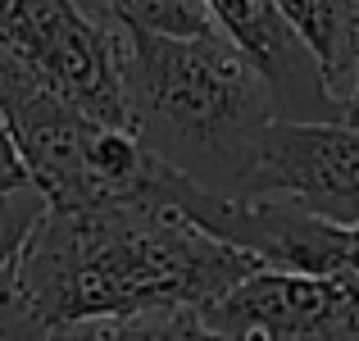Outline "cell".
<instances>
[{"instance_id":"cell-11","label":"cell","mask_w":359,"mask_h":341,"mask_svg":"<svg viewBox=\"0 0 359 341\" xmlns=\"http://www.w3.org/2000/svg\"><path fill=\"white\" fill-rule=\"evenodd\" d=\"M0 341H50V333H46L36 319H27L23 309L14 305L5 282H0Z\"/></svg>"},{"instance_id":"cell-5","label":"cell","mask_w":359,"mask_h":341,"mask_svg":"<svg viewBox=\"0 0 359 341\" xmlns=\"http://www.w3.org/2000/svg\"><path fill=\"white\" fill-rule=\"evenodd\" d=\"M201 314L232 341H359L355 291L287 269H255Z\"/></svg>"},{"instance_id":"cell-8","label":"cell","mask_w":359,"mask_h":341,"mask_svg":"<svg viewBox=\"0 0 359 341\" xmlns=\"http://www.w3.org/2000/svg\"><path fill=\"white\" fill-rule=\"evenodd\" d=\"M50 341H232L205 323L201 309H146L123 319H87L55 328Z\"/></svg>"},{"instance_id":"cell-14","label":"cell","mask_w":359,"mask_h":341,"mask_svg":"<svg viewBox=\"0 0 359 341\" xmlns=\"http://www.w3.org/2000/svg\"><path fill=\"white\" fill-rule=\"evenodd\" d=\"M351 241H355V260H359V223L351 227Z\"/></svg>"},{"instance_id":"cell-4","label":"cell","mask_w":359,"mask_h":341,"mask_svg":"<svg viewBox=\"0 0 359 341\" xmlns=\"http://www.w3.org/2000/svg\"><path fill=\"white\" fill-rule=\"evenodd\" d=\"M237 196H273L337 227L359 223V128L269 119Z\"/></svg>"},{"instance_id":"cell-10","label":"cell","mask_w":359,"mask_h":341,"mask_svg":"<svg viewBox=\"0 0 359 341\" xmlns=\"http://www.w3.org/2000/svg\"><path fill=\"white\" fill-rule=\"evenodd\" d=\"M46 214V196L36 187H23V192H5L0 196V282L9 278L23 241L32 236V227L41 223Z\"/></svg>"},{"instance_id":"cell-6","label":"cell","mask_w":359,"mask_h":341,"mask_svg":"<svg viewBox=\"0 0 359 341\" xmlns=\"http://www.w3.org/2000/svg\"><path fill=\"white\" fill-rule=\"evenodd\" d=\"M201 5L210 9L214 27L264 78L278 119H300V123L341 119V100L332 96L314 51L273 0H201Z\"/></svg>"},{"instance_id":"cell-13","label":"cell","mask_w":359,"mask_h":341,"mask_svg":"<svg viewBox=\"0 0 359 341\" xmlns=\"http://www.w3.org/2000/svg\"><path fill=\"white\" fill-rule=\"evenodd\" d=\"M341 123L359 128V41H355V78H351V91H346V100H341Z\"/></svg>"},{"instance_id":"cell-1","label":"cell","mask_w":359,"mask_h":341,"mask_svg":"<svg viewBox=\"0 0 359 341\" xmlns=\"http://www.w3.org/2000/svg\"><path fill=\"white\" fill-rule=\"evenodd\" d=\"M255 269H264L255 255L155 201L46 205L5 291L27 319L55 333L146 309H210Z\"/></svg>"},{"instance_id":"cell-7","label":"cell","mask_w":359,"mask_h":341,"mask_svg":"<svg viewBox=\"0 0 359 341\" xmlns=\"http://www.w3.org/2000/svg\"><path fill=\"white\" fill-rule=\"evenodd\" d=\"M291 18L305 46L314 51L327 87L346 100L355 78V41H359V0H273Z\"/></svg>"},{"instance_id":"cell-12","label":"cell","mask_w":359,"mask_h":341,"mask_svg":"<svg viewBox=\"0 0 359 341\" xmlns=\"http://www.w3.org/2000/svg\"><path fill=\"white\" fill-rule=\"evenodd\" d=\"M23 187H32V173H27L23 155H18V141H14V132H9V123L0 119V196L23 192Z\"/></svg>"},{"instance_id":"cell-3","label":"cell","mask_w":359,"mask_h":341,"mask_svg":"<svg viewBox=\"0 0 359 341\" xmlns=\"http://www.w3.org/2000/svg\"><path fill=\"white\" fill-rule=\"evenodd\" d=\"M0 46L87 119L132 132L114 18H91L82 0H0Z\"/></svg>"},{"instance_id":"cell-9","label":"cell","mask_w":359,"mask_h":341,"mask_svg":"<svg viewBox=\"0 0 359 341\" xmlns=\"http://www.w3.org/2000/svg\"><path fill=\"white\" fill-rule=\"evenodd\" d=\"M100 14L114 18L128 32H150V36H205L219 32L210 9L201 0H96Z\"/></svg>"},{"instance_id":"cell-2","label":"cell","mask_w":359,"mask_h":341,"mask_svg":"<svg viewBox=\"0 0 359 341\" xmlns=\"http://www.w3.org/2000/svg\"><path fill=\"white\" fill-rule=\"evenodd\" d=\"M128 123L146 150L210 192L237 196L255 137L278 119L264 78L223 32L150 36L118 27Z\"/></svg>"}]
</instances>
